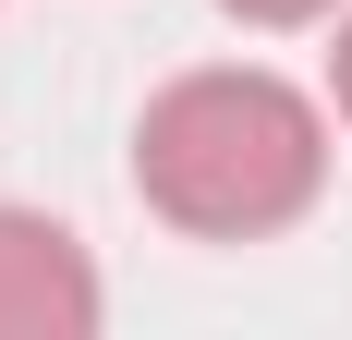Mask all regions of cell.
Here are the masks:
<instances>
[{
  "label": "cell",
  "instance_id": "cell-2",
  "mask_svg": "<svg viewBox=\"0 0 352 340\" xmlns=\"http://www.w3.org/2000/svg\"><path fill=\"white\" fill-rule=\"evenodd\" d=\"M98 255L36 219V206H0V340H98Z\"/></svg>",
  "mask_w": 352,
  "mask_h": 340
},
{
  "label": "cell",
  "instance_id": "cell-4",
  "mask_svg": "<svg viewBox=\"0 0 352 340\" xmlns=\"http://www.w3.org/2000/svg\"><path fill=\"white\" fill-rule=\"evenodd\" d=\"M328 98H340V122H352V12H340V49H328Z\"/></svg>",
  "mask_w": 352,
  "mask_h": 340
},
{
  "label": "cell",
  "instance_id": "cell-1",
  "mask_svg": "<svg viewBox=\"0 0 352 340\" xmlns=\"http://www.w3.org/2000/svg\"><path fill=\"white\" fill-rule=\"evenodd\" d=\"M328 182V109L267 61L170 73L134 122V195L195 243H267Z\"/></svg>",
  "mask_w": 352,
  "mask_h": 340
},
{
  "label": "cell",
  "instance_id": "cell-3",
  "mask_svg": "<svg viewBox=\"0 0 352 340\" xmlns=\"http://www.w3.org/2000/svg\"><path fill=\"white\" fill-rule=\"evenodd\" d=\"M231 25H316V12H340V0H219Z\"/></svg>",
  "mask_w": 352,
  "mask_h": 340
}]
</instances>
